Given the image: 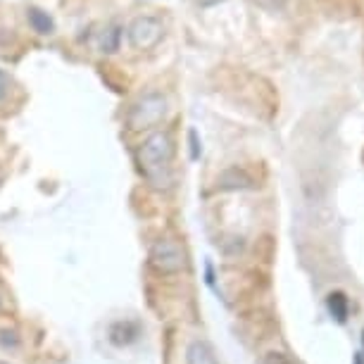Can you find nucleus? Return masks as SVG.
Here are the masks:
<instances>
[{
  "label": "nucleus",
  "mask_w": 364,
  "mask_h": 364,
  "mask_svg": "<svg viewBox=\"0 0 364 364\" xmlns=\"http://www.w3.org/2000/svg\"><path fill=\"white\" fill-rule=\"evenodd\" d=\"M357 364H362V360H360V357H357Z\"/></svg>",
  "instance_id": "nucleus-15"
},
{
  "label": "nucleus",
  "mask_w": 364,
  "mask_h": 364,
  "mask_svg": "<svg viewBox=\"0 0 364 364\" xmlns=\"http://www.w3.org/2000/svg\"><path fill=\"white\" fill-rule=\"evenodd\" d=\"M119 41H122V29H117V26H109V29L102 33V38H100L102 53H114L117 48H119Z\"/></svg>",
  "instance_id": "nucleus-10"
},
{
  "label": "nucleus",
  "mask_w": 364,
  "mask_h": 364,
  "mask_svg": "<svg viewBox=\"0 0 364 364\" xmlns=\"http://www.w3.org/2000/svg\"><path fill=\"white\" fill-rule=\"evenodd\" d=\"M326 305H328V312L333 314L338 324H343V321L348 319V298L343 293H331L326 300Z\"/></svg>",
  "instance_id": "nucleus-9"
},
{
  "label": "nucleus",
  "mask_w": 364,
  "mask_h": 364,
  "mask_svg": "<svg viewBox=\"0 0 364 364\" xmlns=\"http://www.w3.org/2000/svg\"><path fill=\"white\" fill-rule=\"evenodd\" d=\"M186 364H219L208 341H193L186 350Z\"/></svg>",
  "instance_id": "nucleus-7"
},
{
  "label": "nucleus",
  "mask_w": 364,
  "mask_h": 364,
  "mask_svg": "<svg viewBox=\"0 0 364 364\" xmlns=\"http://www.w3.org/2000/svg\"><path fill=\"white\" fill-rule=\"evenodd\" d=\"M262 364H293L291 360H288V355H284V353H267L264 355V360H262Z\"/></svg>",
  "instance_id": "nucleus-12"
},
{
  "label": "nucleus",
  "mask_w": 364,
  "mask_h": 364,
  "mask_svg": "<svg viewBox=\"0 0 364 364\" xmlns=\"http://www.w3.org/2000/svg\"><path fill=\"white\" fill-rule=\"evenodd\" d=\"M188 141H191V157H193V160H198V157H200V143H198L196 129H191V132H188Z\"/></svg>",
  "instance_id": "nucleus-14"
},
{
  "label": "nucleus",
  "mask_w": 364,
  "mask_h": 364,
  "mask_svg": "<svg viewBox=\"0 0 364 364\" xmlns=\"http://www.w3.org/2000/svg\"><path fill=\"white\" fill-rule=\"evenodd\" d=\"M162 36H164L162 22L155 17H139L129 26V41H132V46L139 48V50L155 48L162 41Z\"/></svg>",
  "instance_id": "nucleus-4"
},
{
  "label": "nucleus",
  "mask_w": 364,
  "mask_h": 364,
  "mask_svg": "<svg viewBox=\"0 0 364 364\" xmlns=\"http://www.w3.org/2000/svg\"><path fill=\"white\" fill-rule=\"evenodd\" d=\"M0 364H10V362H0Z\"/></svg>",
  "instance_id": "nucleus-16"
},
{
  "label": "nucleus",
  "mask_w": 364,
  "mask_h": 364,
  "mask_svg": "<svg viewBox=\"0 0 364 364\" xmlns=\"http://www.w3.org/2000/svg\"><path fill=\"white\" fill-rule=\"evenodd\" d=\"M10 86H12V81H10V77H8V72H3V70H0V100H5V98H8Z\"/></svg>",
  "instance_id": "nucleus-13"
},
{
  "label": "nucleus",
  "mask_w": 364,
  "mask_h": 364,
  "mask_svg": "<svg viewBox=\"0 0 364 364\" xmlns=\"http://www.w3.org/2000/svg\"><path fill=\"white\" fill-rule=\"evenodd\" d=\"M29 24L33 26V31H38V33H53V31H55L53 17L48 15V12L36 10V8H31V10H29Z\"/></svg>",
  "instance_id": "nucleus-8"
},
{
  "label": "nucleus",
  "mask_w": 364,
  "mask_h": 364,
  "mask_svg": "<svg viewBox=\"0 0 364 364\" xmlns=\"http://www.w3.org/2000/svg\"><path fill=\"white\" fill-rule=\"evenodd\" d=\"M0 348L3 350H17L19 336L15 328H0Z\"/></svg>",
  "instance_id": "nucleus-11"
},
{
  "label": "nucleus",
  "mask_w": 364,
  "mask_h": 364,
  "mask_svg": "<svg viewBox=\"0 0 364 364\" xmlns=\"http://www.w3.org/2000/svg\"><path fill=\"white\" fill-rule=\"evenodd\" d=\"M141 336L139 324L134 321H117V324L109 326V341L114 346H132V343Z\"/></svg>",
  "instance_id": "nucleus-6"
},
{
  "label": "nucleus",
  "mask_w": 364,
  "mask_h": 364,
  "mask_svg": "<svg viewBox=\"0 0 364 364\" xmlns=\"http://www.w3.org/2000/svg\"><path fill=\"white\" fill-rule=\"evenodd\" d=\"M139 162L143 176L157 191H167L174 181L171 162H174V143L164 132L150 134L139 150Z\"/></svg>",
  "instance_id": "nucleus-1"
},
{
  "label": "nucleus",
  "mask_w": 364,
  "mask_h": 364,
  "mask_svg": "<svg viewBox=\"0 0 364 364\" xmlns=\"http://www.w3.org/2000/svg\"><path fill=\"white\" fill-rule=\"evenodd\" d=\"M148 259H150V267H153L157 274H164V277L181 274L188 264V257H186L183 245L178 243V240L169 238V236L157 238L155 243L150 245Z\"/></svg>",
  "instance_id": "nucleus-2"
},
{
  "label": "nucleus",
  "mask_w": 364,
  "mask_h": 364,
  "mask_svg": "<svg viewBox=\"0 0 364 364\" xmlns=\"http://www.w3.org/2000/svg\"><path fill=\"white\" fill-rule=\"evenodd\" d=\"M252 186H255L252 176L245 169H238V167L226 169L224 174H219L217 178V188H222V191H240V188H252Z\"/></svg>",
  "instance_id": "nucleus-5"
},
{
  "label": "nucleus",
  "mask_w": 364,
  "mask_h": 364,
  "mask_svg": "<svg viewBox=\"0 0 364 364\" xmlns=\"http://www.w3.org/2000/svg\"><path fill=\"white\" fill-rule=\"evenodd\" d=\"M167 114V100L160 93H148L141 100H136V105L129 112V129L132 132H146V129L157 127Z\"/></svg>",
  "instance_id": "nucleus-3"
}]
</instances>
